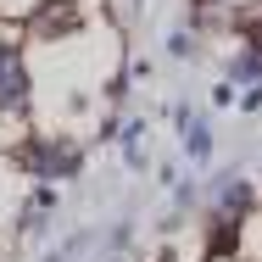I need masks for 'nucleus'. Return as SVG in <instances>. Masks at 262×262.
<instances>
[{"instance_id": "nucleus-2", "label": "nucleus", "mask_w": 262, "mask_h": 262, "mask_svg": "<svg viewBox=\"0 0 262 262\" xmlns=\"http://www.w3.org/2000/svg\"><path fill=\"white\" fill-rule=\"evenodd\" d=\"M28 106V67L11 45H0V112H23Z\"/></svg>"}, {"instance_id": "nucleus-5", "label": "nucleus", "mask_w": 262, "mask_h": 262, "mask_svg": "<svg viewBox=\"0 0 262 262\" xmlns=\"http://www.w3.org/2000/svg\"><path fill=\"white\" fill-rule=\"evenodd\" d=\"M184 134H190V157L201 162V157H207V151H212V134H207V123H190Z\"/></svg>"}, {"instance_id": "nucleus-3", "label": "nucleus", "mask_w": 262, "mask_h": 262, "mask_svg": "<svg viewBox=\"0 0 262 262\" xmlns=\"http://www.w3.org/2000/svg\"><path fill=\"white\" fill-rule=\"evenodd\" d=\"M73 28H78V0H51L34 11V34H45V39H61Z\"/></svg>"}, {"instance_id": "nucleus-4", "label": "nucleus", "mask_w": 262, "mask_h": 262, "mask_svg": "<svg viewBox=\"0 0 262 262\" xmlns=\"http://www.w3.org/2000/svg\"><path fill=\"white\" fill-rule=\"evenodd\" d=\"M229 78L234 84H246V78H262V51H240L229 61Z\"/></svg>"}, {"instance_id": "nucleus-7", "label": "nucleus", "mask_w": 262, "mask_h": 262, "mask_svg": "<svg viewBox=\"0 0 262 262\" xmlns=\"http://www.w3.org/2000/svg\"><path fill=\"white\" fill-rule=\"evenodd\" d=\"M251 51H262V17L251 23Z\"/></svg>"}, {"instance_id": "nucleus-6", "label": "nucleus", "mask_w": 262, "mask_h": 262, "mask_svg": "<svg viewBox=\"0 0 262 262\" xmlns=\"http://www.w3.org/2000/svg\"><path fill=\"white\" fill-rule=\"evenodd\" d=\"M167 51H173V56H190L195 45H190V34H173V39H167Z\"/></svg>"}, {"instance_id": "nucleus-1", "label": "nucleus", "mask_w": 262, "mask_h": 262, "mask_svg": "<svg viewBox=\"0 0 262 262\" xmlns=\"http://www.w3.org/2000/svg\"><path fill=\"white\" fill-rule=\"evenodd\" d=\"M28 167L45 173V179H67V173H78V145H67V140H34L28 145Z\"/></svg>"}]
</instances>
